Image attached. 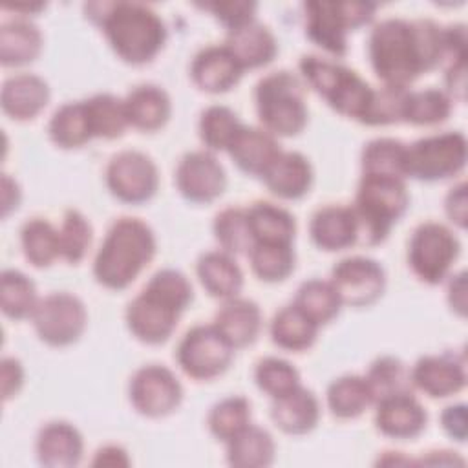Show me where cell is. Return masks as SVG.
I'll return each mask as SVG.
<instances>
[{
    "label": "cell",
    "mask_w": 468,
    "mask_h": 468,
    "mask_svg": "<svg viewBox=\"0 0 468 468\" xmlns=\"http://www.w3.org/2000/svg\"><path fill=\"white\" fill-rule=\"evenodd\" d=\"M367 55L384 86L408 88L441 64L442 27L428 18H384L369 33Z\"/></svg>",
    "instance_id": "cell-1"
},
{
    "label": "cell",
    "mask_w": 468,
    "mask_h": 468,
    "mask_svg": "<svg viewBox=\"0 0 468 468\" xmlns=\"http://www.w3.org/2000/svg\"><path fill=\"white\" fill-rule=\"evenodd\" d=\"M241 126L243 124L236 112L223 104H212L205 108L197 122L199 139L210 152H227Z\"/></svg>",
    "instance_id": "cell-43"
},
{
    "label": "cell",
    "mask_w": 468,
    "mask_h": 468,
    "mask_svg": "<svg viewBox=\"0 0 468 468\" xmlns=\"http://www.w3.org/2000/svg\"><path fill=\"white\" fill-rule=\"evenodd\" d=\"M108 190L124 203H144L159 186V172L150 155L122 150L112 155L104 172Z\"/></svg>",
    "instance_id": "cell-11"
},
{
    "label": "cell",
    "mask_w": 468,
    "mask_h": 468,
    "mask_svg": "<svg viewBox=\"0 0 468 468\" xmlns=\"http://www.w3.org/2000/svg\"><path fill=\"white\" fill-rule=\"evenodd\" d=\"M375 404V426L386 437L397 441L415 439L426 428L428 413L411 391L386 397Z\"/></svg>",
    "instance_id": "cell-17"
},
{
    "label": "cell",
    "mask_w": 468,
    "mask_h": 468,
    "mask_svg": "<svg viewBox=\"0 0 468 468\" xmlns=\"http://www.w3.org/2000/svg\"><path fill=\"white\" fill-rule=\"evenodd\" d=\"M181 311L166 303L154 292L143 289L126 305V325L130 333L144 344H163L174 333Z\"/></svg>",
    "instance_id": "cell-15"
},
{
    "label": "cell",
    "mask_w": 468,
    "mask_h": 468,
    "mask_svg": "<svg viewBox=\"0 0 468 468\" xmlns=\"http://www.w3.org/2000/svg\"><path fill=\"white\" fill-rule=\"evenodd\" d=\"M37 287L22 271L4 269L0 274V307L7 318H31L37 303Z\"/></svg>",
    "instance_id": "cell-37"
},
{
    "label": "cell",
    "mask_w": 468,
    "mask_h": 468,
    "mask_svg": "<svg viewBox=\"0 0 468 468\" xmlns=\"http://www.w3.org/2000/svg\"><path fill=\"white\" fill-rule=\"evenodd\" d=\"M91 243V225L79 210H66L58 227L60 258L69 263H79Z\"/></svg>",
    "instance_id": "cell-48"
},
{
    "label": "cell",
    "mask_w": 468,
    "mask_h": 468,
    "mask_svg": "<svg viewBox=\"0 0 468 468\" xmlns=\"http://www.w3.org/2000/svg\"><path fill=\"white\" fill-rule=\"evenodd\" d=\"M203 7L208 9L230 31L252 22L258 5L256 2H249V0H232V2L205 4Z\"/></svg>",
    "instance_id": "cell-51"
},
{
    "label": "cell",
    "mask_w": 468,
    "mask_h": 468,
    "mask_svg": "<svg viewBox=\"0 0 468 468\" xmlns=\"http://www.w3.org/2000/svg\"><path fill=\"white\" fill-rule=\"evenodd\" d=\"M420 464H463V459H457L455 455H452V452H428L426 457H422L420 461H417Z\"/></svg>",
    "instance_id": "cell-60"
},
{
    "label": "cell",
    "mask_w": 468,
    "mask_h": 468,
    "mask_svg": "<svg viewBox=\"0 0 468 468\" xmlns=\"http://www.w3.org/2000/svg\"><path fill=\"white\" fill-rule=\"evenodd\" d=\"M466 165V139L461 132L426 135L406 146V176L441 181L457 176Z\"/></svg>",
    "instance_id": "cell-7"
},
{
    "label": "cell",
    "mask_w": 468,
    "mask_h": 468,
    "mask_svg": "<svg viewBox=\"0 0 468 468\" xmlns=\"http://www.w3.org/2000/svg\"><path fill=\"white\" fill-rule=\"evenodd\" d=\"M305 82L340 115L362 121L373 88L351 68L318 55H303L298 62Z\"/></svg>",
    "instance_id": "cell-6"
},
{
    "label": "cell",
    "mask_w": 468,
    "mask_h": 468,
    "mask_svg": "<svg viewBox=\"0 0 468 468\" xmlns=\"http://www.w3.org/2000/svg\"><path fill=\"white\" fill-rule=\"evenodd\" d=\"M243 69L225 48V44H210L201 48L190 62L192 82L207 93H223L238 84Z\"/></svg>",
    "instance_id": "cell-19"
},
{
    "label": "cell",
    "mask_w": 468,
    "mask_h": 468,
    "mask_svg": "<svg viewBox=\"0 0 468 468\" xmlns=\"http://www.w3.org/2000/svg\"><path fill=\"white\" fill-rule=\"evenodd\" d=\"M20 245L26 260L35 267H48L60 258L58 229L44 218H31L22 225Z\"/></svg>",
    "instance_id": "cell-40"
},
{
    "label": "cell",
    "mask_w": 468,
    "mask_h": 468,
    "mask_svg": "<svg viewBox=\"0 0 468 468\" xmlns=\"http://www.w3.org/2000/svg\"><path fill=\"white\" fill-rule=\"evenodd\" d=\"M48 133L57 146L66 150L86 144L93 137V132L90 126L84 101L66 102L58 106L49 119Z\"/></svg>",
    "instance_id": "cell-34"
},
{
    "label": "cell",
    "mask_w": 468,
    "mask_h": 468,
    "mask_svg": "<svg viewBox=\"0 0 468 468\" xmlns=\"http://www.w3.org/2000/svg\"><path fill=\"white\" fill-rule=\"evenodd\" d=\"M292 303L302 313H305L316 325L331 322L342 307V300L333 283L320 278L305 280L298 287Z\"/></svg>",
    "instance_id": "cell-38"
},
{
    "label": "cell",
    "mask_w": 468,
    "mask_h": 468,
    "mask_svg": "<svg viewBox=\"0 0 468 468\" xmlns=\"http://www.w3.org/2000/svg\"><path fill=\"white\" fill-rule=\"evenodd\" d=\"M340 13L347 24L349 29L360 27L367 22H371L377 4L373 2H338Z\"/></svg>",
    "instance_id": "cell-55"
},
{
    "label": "cell",
    "mask_w": 468,
    "mask_h": 468,
    "mask_svg": "<svg viewBox=\"0 0 468 468\" xmlns=\"http://www.w3.org/2000/svg\"><path fill=\"white\" fill-rule=\"evenodd\" d=\"M254 380L263 393L274 399L300 386V373L289 360L265 356L254 367Z\"/></svg>",
    "instance_id": "cell-47"
},
{
    "label": "cell",
    "mask_w": 468,
    "mask_h": 468,
    "mask_svg": "<svg viewBox=\"0 0 468 468\" xmlns=\"http://www.w3.org/2000/svg\"><path fill=\"white\" fill-rule=\"evenodd\" d=\"M128 397L144 417L159 419L172 413L183 399V388L172 369L161 364L141 366L130 378Z\"/></svg>",
    "instance_id": "cell-12"
},
{
    "label": "cell",
    "mask_w": 468,
    "mask_h": 468,
    "mask_svg": "<svg viewBox=\"0 0 468 468\" xmlns=\"http://www.w3.org/2000/svg\"><path fill=\"white\" fill-rule=\"evenodd\" d=\"M155 254V236L139 218H119L108 229L93 260L95 280L108 289L128 287Z\"/></svg>",
    "instance_id": "cell-3"
},
{
    "label": "cell",
    "mask_w": 468,
    "mask_h": 468,
    "mask_svg": "<svg viewBox=\"0 0 468 468\" xmlns=\"http://www.w3.org/2000/svg\"><path fill=\"white\" fill-rule=\"evenodd\" d=\"M234 347L219 335L214 324L190 327L177 344L179 367L196 380H210L221 375L232 362Z\"/></svg>",
    "instance_id": "cell-9"
},
{
    "label": "cell",
    "mask_w": 468,
    "mask_h": 468,
    "mask_svg": "<svg viewBox=\"0 0 468 468\" xmlns=\"http://www.w3.org/2000/svg\"><path fill=\"white\" fill-rule=\"evenodd\" d=\"M225 48L232 53L243 71L269 64L278 53L276 37L267 26L256 20L230 29L225 38Z\"/></svg>",
    "instance_id": "cell-25"
},
{
    "label": "cell",
    "mask_w": 468,
    "mask_h": 468,
    "mask_svg": "<svg viewBox=\"0 0 468 468\" xmlns=\"http://www.w3.org/2000/svg\"><path fill=\"white\" fill-rule=\"evenodd\" d=\"M444 82H446V93L452 99H459L464 101V91H466V60L464 62H457L446 68V75H444Z\"/></svg>",
    "instance_id": "cell-56"
},
{
    "label": "cell",
    "mask_w": 468,
    "mask_h": 468,
    "mask_svg": "<svg viewBox=\"0 0 468 468\" xmlns=\"http://www.w3.org/2000/svg\"><path fill=\"white\" fill-rule=\"evenodd\" d=\"M313 243L322 250H344L358 243V221L351 205L320 207L309 221Z\"/></svg>",
    "instance_id": "cell-20"
},
{
    "label": "cell",
    "mask_w": 468,
    "mask_h": 468,
    "mask_svg": "<svg viewBox=\"0 0 468 468\" xmlns=\"http://www.w3.org/2000/svg\"><path fill=\"white\" fill-rule=\"evenodd\" d=\"M364 378L371 391L373 404L386 397L411 391V388H413L406 364L400 358L391 356V355L375 358L369 364Z\"/></svg>",
    "instance_id": "cell-41"
},
{
    "label": "cell",
    "mask_w": 468,
    "mask_h": 468,
    "mask_svg": "<svg viewBox=\"0 0 468 468\" xmlns=\"http://www.w3.org/2000/svg\"><path fill=\"white\" fill-rule=\"evenodd\" d=\"M327 408L336 419H355L373 404L367 382L360 375H342L327 386Z\"/></svg>",
    "instance_id": "cell-35"
},
{
    "label": "cell",
    "mask_w": 468,
    "mask_h": 468,
    "mask_svg": "<svg viewBox=\"0 0 468 468\" xmlns=\"http://www.w3.org/2000/svg\"><path fill=\"white\" fill-rule=\"evenodd\" d=\"M408 203L410 196L402 177L362 174L351 205L358 221V243L384 241L393 223L406 212Z\"/></svg>",
    "instance_id": "cell-4"
},
{
    "label": "cell",
    "mask_w": 468,
    "mask_h": 468,
    "mask_svg": "<svg viewBox=\"0 0 468 468\" xmlns=\"http://www.w3.org/2000/svg\"><path fill=\"white\" fill-rule=\"evenodd\" d=\"M318 327L320 325H316L294 303H289L274 313L269 331L278 347L287 351H305L314 344Z\"/></svg>",
    "instance_id": "cell-33"
},
{
    "label": "cell",
    "mask_w": 468,
    "mask_h": 468,
    "mask_svg": "<svg viewBox=\"0 0 468 468\" xmlns=\"http://www.w3.org/2000/svg\"><path fill=\"white\" fill-rule=\"evenodd\" d=\"M411 384L433 399L459 393L466 384L464 360L453 353L424 355L410 369Z\"/></svg>",
    "instance_id": "cell-16"
},
{
    "label": "cell",
    "mask_w": 468,
    "mask_h": 468,
    "mask_svg": "<svg viewBox=\"0 0 468 468\" xmlns=\"http://www.w3.org/2000/svg\"><path fill=\"white\" fill-rule=\"evenodd\" d=\"M174 181L179 194L192 203H210L227 186L225 170L210 150L185 154L176 166Z\"/></svg>",
    "instance_id": "cell-14"
},
{
    "label": "cell",
    "mask_w": 468,
    "mask_h": 468,
    "mask_svg": "<svg viewBox=\"0 0 468 468\" xmlns=\"http://www.w3.org/2000/svg\"><path fill=\"white\" fill-rule=\"evenodd\" d=\"M22 192L18 183L9 176V174H2V216L7 218L11 210H15L20 203Z\"/></svg>",
    "instance_id": "cell-59"
},
{
    "label": "cell",
    "mask_w": 468,
    "mask_h": 468,
    "mask_svg": "<svg viewBox=\"0 0 468 468\" xmlns=\"http://www.w3.org/2000/svg\"><path fill=\"white\" fill-rule=\"evenodd\" d=\"M448 303L457 314H466V274L463 271L452 276L448 283Z\"/></svg>",
    "instance_id": "cell-58"
},
{
    "label": "cell",
    "mask_w": 468,
    "mask_h": 468,
    "mask_svg": "<svg viewBox=\"0 0 468 468\" xmlns=\"http://www.w3.org/2000/svg\"><path fill=\"white\" fill-rule=\"evenodd\" d=\"M84 104L93 137L115 139L130 126L124 99H119L113 93H95L86 99Z\"/></svg>",
    "instance_id": "cell-39"
},
{
    "label": "cell",
    "mask_w": 468,
    "mask_h": 468,
    "mask_svg": "<svg viewBox=\"0 0 468 468\" xmlns=\"http://www.w3.org/2000/svg\"><path fill=\"white\" fill-rule=\"evenodd\" d=\"M444 210L452 223H455L461 229L466 227L468 207H466V183L464 181H461L450 188V192L444 197Z\"/></svg>",
    "instance_id": "cell-54"
},
{
    "label": "cell",
    "mask_w": 468,
    "mask_h": 468,
    "mask_svg": "<svg viewBox=\"0 0 468 468\" xmlns=\"http://www.w3.org/2000/svg\"><path fill=\"white\" fill-rule=\"evenodd\" d=\"M212 230L221 250L229 254H249L254 243L247 219V208L227 207L219 210L214 218Z\"/></svg>",
    "instance_id": "cell-45"
},
{
    "label": "cell",
    "mask_w": 468,
    "mask_h": 468,
    "mask_svg": "<svg viewBox=\"0 0 468 468\" xmlns=\"http://www.w3.org/2000/svg\"><path fill=\"white\" fill-rule=\"evenodd\" d=\"M441 426L448 437L457 442H464L468 435L466 404H450L441 413Z\"/></svg>",
    "instance_id": "cell-52"
},
{
    "label": "cell",
    "mask_w": 468,
    "mask_h": 468,
    "mask_svg": "<svg viewBox=\"0 0 468 468\" xmlns=\"http://www.w3.org/2000/svg\"><path fill=\"white\" fill-rule=\"evenodd\" d=\"M227 152L239 170L249 176L261 177L282 154V148L276 137L267 130L243 124Z\"/></svg>",
    "instance_id": "cell-23"
},
{
    "label": "cell",
    "mask_w": 468,
    "mask_h": 468,
    "mask_svg": "<svg viewBox=\"0 0 468 468\" xmlns=\"http://www.w3.org/2000/svg\"><path fill=\"white\" fill-rule=\"evenodd\" d=\"M452 113V99L437 88L408 91L402 121L415 126H435L444 122Z\"/></svg>",
    "instance_id": "cell-42"
},
{
    "label": "cell",
    "mask_w": 468,
    "mask_h": 468,
    "mask_svg": "<svg viewBox=\"0 0 468 468\" xmlns=\"http://www.w3.org/2000/svg\"><path fill=\"white\" fill-rule=\"evenodd\" d=\"M207 424L216 439L227 442L250 424V402L239 395L225 397L210 408Z\"/></svg>",
    "instance_id": "cell-46"
},
{
    "label": "cell",
    "mask_w": 468,
    "mask_h": 468,
    "mask_svg": "<svg viewBox=\"0 0 468 468\" xmlns=\"http://www.w3.org/2000/svg\"><path fill=\"white\" fill-rule=\"evenodd\" d=\"M0 380H2V397L4 400L18 393L24 382V367L18 358L4 356L0 362Z\"/></svg>",
    "instance_id": "cell-53"
},
{
    "label": "cell",
    "mask_w": 468,
    "mask_h": 468,
    "mask_svg": "<svg viewBox=\"0 0 468 468\" xmlns=\"http://www.w3.org/2000/svg\"><path fill=\"white\" fill-rule=\"evenodd\" d=\"M305 37L335 57L347 51V24L340 13L338 2L309 0L303 4Z\"/></svg>",
    "instance_id": "cell-18"
},
{
    "label": "cell",
    "mask_w": 468,
    "mask_h": 468,
    "mask_svg": "<svg viewBox=\"0 0 468 468\" xmlns=\"http://www.w3.org/2000/svg\"><path fill=\"white\" fill-rule=\"evenodd\" d=\"M406 146L393 137H378L364 144L360 155L362 174L406 177Z\"/></svg>",
    "instance_id": "cell-36"
},
{
    "label": "cell",
    "mask_w": 468,
    "mask_h": 468,
    "mask_svg": "<svg viewBox=\"0 0 468 468\" xmlns=\"http://www.w3.org/2000/svg\"><path fill=\"white\" fill-rule=\"evenodd\" d=\"M49 101L48 82L35 73H16L4 80L0 104L15 121L35 119Z\"/></svg>",
    "instance_id": "cell-22"
},
{
    "label": "cell",
    "mask_w": 468,
    "mask_h": 468,
    "mask_svg": "<svg viewBox=\"0 0 468 468\" xmlns=\"http://www.w3.org/2000/svg\"><path fill=\"white\" fill-rule=\"evenodd\" d=\"M459 249L457 236L446 225L424 221L411 232L408 263L419 280L437 285L448 276L459 256Z\"/></svg>",
    "instance_id": "cell-8"
},
{
    "label": "cell",
    "mask_w": 468,
    "mask_h": 468,
    "mask_svg": "<svg viewBox=\"0 0 468 468\" xmlns=\"http://www.w3.org/2000/svg\"><path fill=\"white\" fill-rule=\"evenodd\" d=\"M31 320L42 342L62 347L80 338L86 329L88 313L80 298L71 292L58 291L38 300Z\"/></svg>",
    "instance_id": "cell-10"
},
{
    "label": "cell",
    "mask_w": 468,
    "mask_h": 468,
    "mask_svg": "<svg viewBox=\"0 0 468 468\" xmlns=\"http://www.w3.org/2000/svg\"><path fill=\"white\" fill-rule=\"evenodd\" d=\"M329 282L336 289L342 305L364 307L377 302L386 287L382 265L367 256H347L335 263Z\"/></svg>",
    "instance_id": "cell-13"
},
{
    "label": "cell",
    "mask_w": 468,
    "mask_h": 468,
    "mask_svg": "<svg viewBox=\"0 0 468 468\" xmlns=\"http://www.w3.org/2000/svg\"><path fill=\"white\" fill-rule=\"evenodd\" d=\"M292 243H254L249 250L252 272L263 282H282L294 269Z\"/></svg>",
    "instance_id": "cell-44"
},
{
    "label": "cell",
    "mask_w": 468,
    "mask_h": 468,
    "mask_svg": "<svg viewBox=\"0 0 468 468\" xmlns=\"http://www.w3.org/2000/svg\"><path fill=\"white\" fill-rule=\"evenodd\" d=\"M227 444V463L238 468H263L274 463L276 444L272 435L256 424L245 426Z\"/></svg>",
    "instance_id": "cell-31"
},
{
    "label": "cell",
    "mask_w": 468,
    "mask_h": 468,
    "mask_svg": "<svg viewBox=\"0 0 468 468\" xmlns=\"http://www.w3.org/2000/svg\"><path fill=\"white\" fill-rule=\"evenodd\" d=\"M88 16L101 26L108 44L128 64L150 62L166 42L161 16L141 2H95L86 5Z\"/></svg>",
    "instance_id": "cell-2"
},
{
    "label": "cell",
    "mask_w": 468,
    "mask_h": 468,
    "mask_svg": "<svg viewBox=\"0 0 468 468\" xmlns=\"http://www.w3.org/2000/svg\"><path fill=\"white\" fill-rule=\"evenodd\" d=\"M247 219L254 243H292L294 239L292 214L271 201L252 203L247 208Z\"/></svg>",
    "instance_id": "cell-32"
},
{
    "label": "cell",
    "mask_w": 468,
    "mask_h": 468,
    "mask_svg": "<svg viewBox=\"0 0 468 468\" xmlns=\"http://www.w3.org/2000/svg\"><path fill=\"white\" fill-rule=\"evenodd\" d=\"M408 91H410L408 88H397V86H382L378 90L373 88L369 106L360 122L367 126L400 122L404 115V102H406Z\"/></svg>",
    "instance_id": "cell-49"
},
{
    "label": "cell",
    "mask_w": 468,
    "mask_h": 468,
    "mask_svg": "<svg viewBox=\"0 0 468 468\" xmlns=\"http://www.w3.org/2000/svg\"><path fill=\"white\" fill-rule=\"evenodd\" d=\"M93 466H130V457L124 448L117 444H106L95 452Z\"/></svg>",
    "instance_id": "cell-57"
},
{
    "label": "cell",
    "mask_w": 468,
    "mask_h": 468,
    "mask_svg": "<svg viewBox=\"0 0 468 468\" xmlns=\"http://www.w3.org/2000/svg\"><path fill=\"white\" fill-rule=\"evenodd\" d=\"M144 289L154 292L155 296H159L166 303L174 305L181 313L192 302V285H190L188 278L181 271H176V269L157 271L148 280Z\"/></svg>",
    "instance_id": "cell-50"
},
{
    "label": "cell",
    "mask_w": 468,
    "mask_h": 468,
    "mask_svg": "<svg viewBox=\"0 0 468 468\" xmlns=\"http://www.w3.org/2000/svg\"><path fill=\"white\" fill-rule=\"evenodd\" d=\"M265 186L282 199H300L313 185V166L300 152H283L261 176Z\"/></svg>",
    "instance_id": "cell-26"
},
{
    "label": "cell",
    "mask_w": 468,
    "mask_h": 468,
    "mask_svg": "<svg viewBox=\"0 0 468 468\" xmlns=\"http://www.w3.org/2000/svg\"><path fill=\"white\" fill-rule=\"evenodd\" d=\"M214 327L234 347L252 344L261 329V311L247 298H229L214 314Z\"/></svg>",
    "instance_id": "cell-27"
},
{
    "label": "cell",
    "mask_w": 468,
    "mask_h": 468,
    "mask_svg": "<svg viewBox=\"0 0 468 468\" xmlns=\"http://www.w3.org/2000/svg\"><path fill=\"white\" fill-rule=\"evenodd\" d=\"M196 274L205 291L221 300L238 296L243 285V272L232 254L225 250H208L197 258Z\"/></svg>",
    "instance_id": "cell-29"
},
{
    "label": "cell",
    "mask_w": 468,
    "mask_h": 468,
    "mask_svg": "<svg viewBox=\"0 0 468 468\" xmlns=\"http://www.w3.org/2000/svg\"><path fill=\"white\" fill-rule=\"evenodd\" d=\"M7 9H11V11H24L26 15H29V13H35V11L44 9V4H31V5H7Z\"/></svg>",
    "instance_id": "cell-61"
},
{
    "label": "cell",
    "mask_w": 468,
    "mask_h": 468,
    "mask_svg": "<svg viewBox=\"0 0 468 468\" xmlns=\"http://www.w3.org/2000/svg\"><path fill=\"white\" fill-rule=\"evenodd\" d=\"M42 51L40 29L24 16L2 22L0 26V62L2 66H24L33 62Z\"/></svg>",
    "instance_id": "cell-30"
},
{
    "label": "cell",
    "mask_w": 468,
    "mask_h": 468,
    "mask_svg": "<svg viewBox=\"0 0 468 468\" xmlns=\"http://www.w3.org/2000/svg\"><path fill=\"white\" fill-rule=\"evenodd\" d=\"M258 119L274 137H291L307 124L305 86L298 75L287 69L261 77L254 90Z\"/></svg>",
    "instance_id": "cell-5"
},
{
    "label": "cell",
    "mask_w": 468,
    "mask_h": 468,
    "mask_svg": "<svg viewBox=\"0 0 468 468\" xmlns=\"http://www.w3.org/2000/svg\"><path fill=\"white\" fill-rule=\"evenodd\" d=\"M271 419L283 433L303 435L318 424V399L311 389L300 384L294 389L272 399Z\"/></svg>",
    "instance_id": "cell-24"
},
{
    "label": "cell",
    "mask_w": 468,
    "mask_h": 468,
    "mask_svg": "<svg viewBox=\"0 0 468 468\" xmlns=\"http://www.w3.org/2000/svg\"><path fill=\"white\" fill-rule=\"evenodd\" d=\"M82 435L66 420L44 424L37 435L35 452L40 464L49 468H71L82 459Z\"/></svg>",
    "instance_id": "cell-21"
},
{
    "label": "cell",
    "mask_w": 468,
    "mask_h": 468,
    "mask_svg": "<svg viewBox=\"0 0 468 468\" xmlns=\"http://www.w3.org/2000/svg\"><path fill=\"white\" fill-rule=\"evenodd\" d=\"M128 124L143 130L155 132L166 124L172 113L168 93L157 84H139L124 97Z\"/></svg>",
    "instance_id": "cell-28"
}]
</instances>
